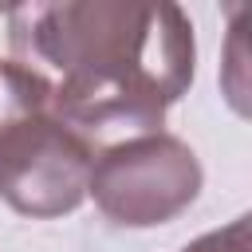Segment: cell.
<instances>
[{"mask_svg":"<svg viewBox=\"0 0 252 252\" xmlns=\"http://www.w3.org/2000/svg\"><path fill=\"white\" fill-rule=\"evenodd\" d=\"M181 252H248V217H236V220L189 240Z\"/></svg>","mask_w":252,"mask_h":252,"instance_id":"277c9868","label":"cell"},{"mask_svg":"<svg viewBox=\"0 0 252 252\" xmlns=\"http://www.w3.org/2000/svg\"><path fill=\"white\" fill-rule=\"evenodd\" d=\"M8 51L43 106L87 138L158 130L197 71L193 24L177 4H20L8 12Z\"/></svg>","mask_w":252,"mask_h":252,"instance_id":"6da1fadb","label":"cell"},{"mask_svg":"<svg viewBox=\"0 0 252 252\" xmlns=\"http://www.w3.org/2000/svg\"><path fill=\"white\" fill-rule=\"evenodd\" d=\"M201 161L177 134L150 130L106 146L94 158L87 197L122 228H154L181 217L201 193Z\"/></svg>","mask_w":252,"mask_h":252,"instance_id":"3957f363","label":"cell"},{"mask_svg":"<svg viewBox=\"0 0 252 252\" xmlns=\"http://www.w3.org/2000/svg\"><path fill=\"white\" fill-rule=\"evenodd\" d=\"M0 197L35 220L75 213L98 158L94 138L51 114L12 59H0Z\"/></svg>","mask_w":252,"mask_h":252,"instance_id":"7a4b0ae2","label":"cell"},{"mask_svg":"<svg viewBox=\"0 0 252 252\" xmlns=\"http://www.w3.org/2000/svg\"><path fill=\"white\" fill-rule=\"evenodd\" d=\"M0 91H4V79H0Z\"/></svg>","mask_w":252,"mask_h":252,"instance_id":"5b68a950","label":"cell"}]
</instances>
